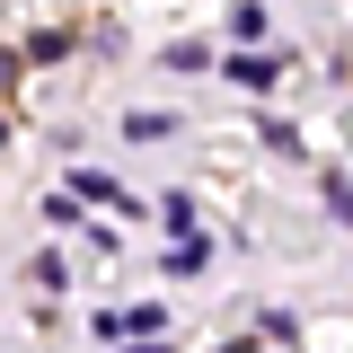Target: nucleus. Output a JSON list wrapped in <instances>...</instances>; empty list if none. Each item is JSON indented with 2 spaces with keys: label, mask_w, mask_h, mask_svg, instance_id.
<instances>
[{
  "label": "nucleus",
  "mask_w": 353,
  "mask_h": 353,
  "mask_svg": "<svg viewBox=\"0 0 353 353\" xmlns=\"http://www.w3.org/2000/svg\"><path fill=\"white\" fill-rule=\"evenodd\" d=\"M230 80H239V88H274V62H256V53H239V62H230Z\"/></svg>",
  "instance_id": "obj_2"
},
{
  "label": "nucleus",
  "mask_w": 353,
  "mask_h": 353,
  "mask_svg": "<svg viewBox=\"0 0 353 353\" xmlns=\"http://www.w3.org/2000/svg\"><path fill=\"white\" fill-rule=\"evenodd\" d=\"M203 256H212V248H203V239L185 230V239H176V248H168V274H203Z\"/></svg>",
  "instance_id": "obj_1"
},
{
  "label": "nucleus",
  "mask_w": 353,
  "mask_h": 353,
  "mask_svg": "<svg viewBox=\"0 0 353 353\" xmlns=\"http://www.w3.org/2000/svg\"><path fill=\"white\" fill-rule=\"evenodd\" d=\"M0 88H9V53H0Z\"/></svg>",
  "instance_id": "obj_3"
}]
</instances>
